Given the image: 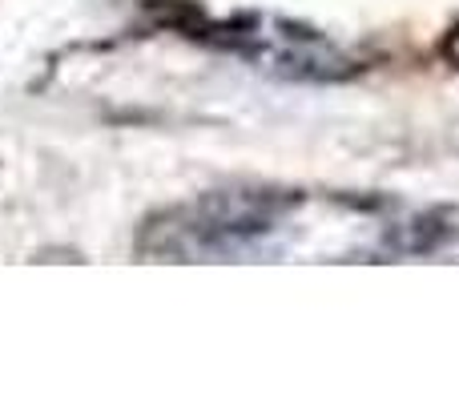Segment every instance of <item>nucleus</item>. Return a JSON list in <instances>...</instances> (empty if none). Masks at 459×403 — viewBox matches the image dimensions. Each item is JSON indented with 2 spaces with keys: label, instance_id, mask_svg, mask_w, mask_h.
Returning <instances> with one entry per match:
<instances>
[{
  "label": "nucleus",
  "instance_id": "f257e3e1",
  "mask_svg": "<svg viewBox=\"0 0 459 403\" xmlns=\"http://www.w3.org/2000/svg\"><path fill=\"white\" fill-rule=\"evenodd\" d=\"M294 206L290 194L278 190H222L206 194L194 206H178L169 214L150 218L137 246L150 254H174V258H202V254H226L274 230V222Z\"/></svg>",
  "mask_w": 459,
  "mask_h": 403
},
{
  "label": "nucleus",
  "instance_id": "f03ea898",
  "mask_svg": "<svg viewBox=\"0 0 459 403\" xmlns=\"http://www.w3.org/2000/svg\"><path fill=\"white\" fill-rule=\"evenodd\" d=\"M214 40L246 53L262 69H274L282 77H307V81H334L355 69L339 45L307 24L290 21H266V16H238L230 24H218Z\"/></svg>",
  "mask_w": 459,
  "mask_h": 403
},
{
  "label": "nucleus",
  "instance_id": "7ed1b4c3",
  "mask_svg": "<svg viewBox=\"0 0 459 403\" xmlns=\"http://www.w3.org/2000/svg\"><path fill=\"white\" fill-rule=\"evenodd\" d=\"M455 218H459V210L420 214L415 222H407V226H399L395 234H391V246H395V250H403V254H436V250H444V246L459 234V226H452Z\"/></svg>",
  "mask_w": 459,
  "mask_h": 403
},
{
  "label": "nucleus",
  "instance_id": "20e7f679",
  "mask_svg": "<svg viewBox=\"0 0 459 403\" xmlns=\"http://www.w3.org/2000/svg\"><path fill=\"white\" fill-rule=\"evenodd\" d=\"M439 53H444L447 61H452L455 69H459V24H455L452 32H447V40H444V45H439Z\"/></svg>",
  "mask_w": 459,
  "mask_h": 403
}]
</instances>
